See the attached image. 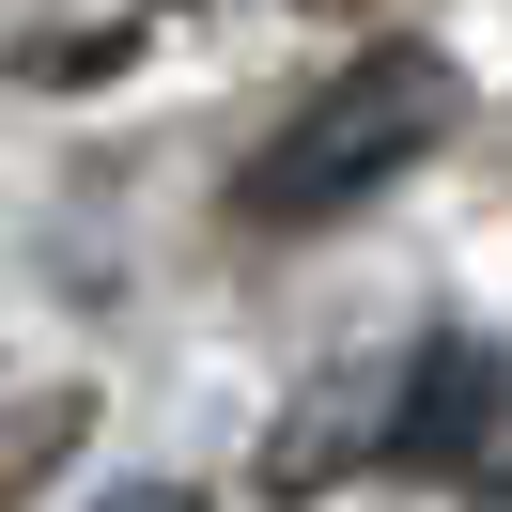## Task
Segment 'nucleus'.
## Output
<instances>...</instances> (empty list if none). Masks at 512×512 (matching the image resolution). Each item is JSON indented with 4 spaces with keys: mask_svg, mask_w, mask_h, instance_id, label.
<instances>
[{
    "mask_svg": "<svg viewBox=\"0 0 512 512\" xmlns=\"http://www.w3.org/2000/svg\"><path fill=\"white\" fill-rule=\"evenodd\" d=\"M109 512H218V497H202V481H125Z\"/></svg>",
    "mask_w": 512,
    "mask_h": 512,
    "instance_id": "nucleus-5",
    "label": "nucleus"
},
{
    "mask_svg": "<svg viewBox=\"0 0 512 512\" xmlns=\"http://www.w3.org/2000/svg\"><path fill=\"white\" fill-rule=\"evenodd\" d=\"M466 512H512V481H481V497H466Z\"/></svg>",
    "mask_w": 512,
    "mask_h": 512,
    "instance_id": "nucleus-6",
    "label": "nucleus"
},
{
    "mask_svg": "<svg viewBox=\"0 0 512 512\" xmlns=\"http://www.w3.org/2000/svg\"><path fill=\"white\" fill-rule=\"evenodd\" d=\"M171 16H187V0H171Z\"/></svg>",
    "mask_w": 512,
    "mask_h": 512,
    "instance_id": "nucleus-7",
    "label": "nucleus"
},
{
    "mask_svg": "<svg viewBox=\"0 0 512 512\" xmlns=\"http://www.w3.org/2000/svg\"><path fill=\"white\" fill-rule=\"evenodd\" d=\"M450 109H466L450 47H357V63L249 156V187H233L249 233H326V218H357L373 187H404V171L450 140Z\"/></svg>",
    "mask_w": 512,
    "mask_h": 512,
    "instance_id": "nucleus-1",
    "label": "nucleus"
},
{
    "mask_svg": "<svg viewBox=\"0 0 512 512\" xmlns=\"http://www.w3.org/2000/svg\"><path fill=\"white\" fill-rule=\"evenodd\" d=\"M497 404H512L497 342H419V357H404V388H388L373 466H404V481H466V466H481V435H497Z\"/></svg>",
    "mask_w": 512,
    "mask_h": 512,
    "instance_id": "nucleus-2",
    "label": "nucleus"
},
{
    "mask_svg": "<svg viewBox=\"0 0 512 512\" xmlns=\"http://www.w3.org/2000/svg\"><path fill=\"white\" fill-rule=\"evenodd\" d=\"M78 435H94V388H16V404H0V512L32 497V481L63 466Z\"/></svg>",
    "mask_w": 512,
    "mask_h": 512,
    "instance_id": "nucleus-4",
    "label": "nucleus"
},
{
    "mask_svg": "<svg viewBox=\"0 0 512 512\" xmlns=\"http://www.w3.org/2000/svg\"><path fill=\"white\" fill-rule=\"evenodd\" d=\"M373 435H388V404H373L357 373H326L311 404H295L280 435H264V497H326V481H342V466H357Z\"/></svg>",
    "mask_w": 512,
    "mask_h": 512,
    "instance_id": "nucleus-3",
    "label": "nucleus"
}]
</instances>
